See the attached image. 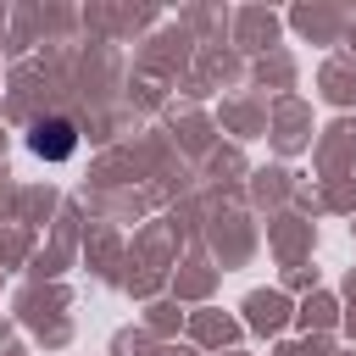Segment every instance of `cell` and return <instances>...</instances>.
Returning a JSON list of instances; mask_svg holds the SVG:
<instances>
[{"label": "cell", "mask_w": 356, "mask_h": 356, "mask_svg": "<svg viewBox=\"0 0 356 356\" xmlns=\"http://www.w3.org/2000/svg\"><path fill=\"white\" fill-rule=\"evenodd\" d=\"M28 145H33V156H44V161H67V156L78 150V128H72L67 117H50V122H39V128L28 134Z\"/></svg>", "instance_id": "cell-1"}]
</instances>
